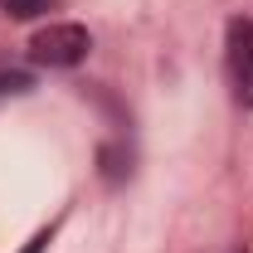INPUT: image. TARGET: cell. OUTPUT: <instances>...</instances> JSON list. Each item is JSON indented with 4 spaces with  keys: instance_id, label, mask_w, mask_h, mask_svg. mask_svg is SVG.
<instances>
[{
    "instance_id": "cell-1",
    "label": "cell",
    "mask_w": 253,
    "mask_h": 253,
    "mask_svg": "<svg viewBox=\"0 0 253 253\" xmlns=\"http://www.w3.org/2000/svg\"><path fill=\"white\" fill-rule=\"evenodd\" d=\"M88 54H93V34L78 20H54V25L34 30L30 39V59L39 68H78Z\"/></svg>"
},
{
    "instance_id": "cell-2",
    "label": "cell",
    "mask_w": 253,
    "mask_h": 253,
    "mask_svg": "<svg viewBox=\"0 0 253 253\" xmlns=\"http://www.w3.org/2000/svg\"><path fill=\"white\" fill-rule=\"evenodd\" d=\"M224 73L239 107H253V20L234 15L224 25Z\"/></svg>"
},
{
    "instance_id": "cell-3",
    "label": "cell",
    "mask_w": 253,
    "mask_h": 253,
    "mask_svg": "<svg viewBox=\"0 0 253 253\" xmlns=\"http://www.w3.org/2000/svg\"><path fill=\"white\" fill-rule=\"evenodd\" d=\"M59 0H0V10L10 15V20H39V15H49Z\"/></svg>"
},
{
    "instance_id": "cell-4",
    "label": "cell",
    "mask_w": 253,
    "mask_h": 253,
    "mask_svg": "<svg viewBox=\"0 0 253 253\" xmlns=\"http://www.w3.org/2000/svg\"><path fill=\"white\" fill-rule=\"evenodd\" d=\"M30 93V73H0V97Z\"/></svg>"
}]
</instances>
